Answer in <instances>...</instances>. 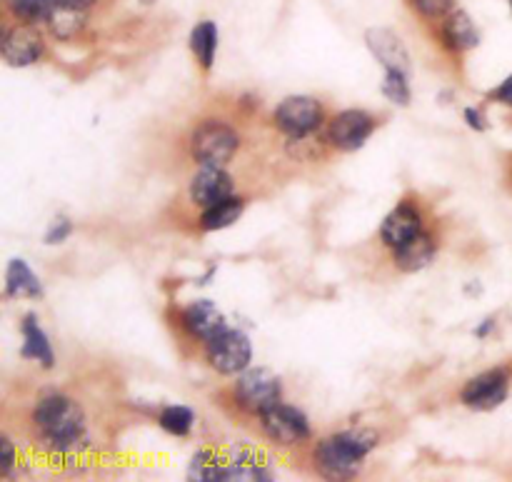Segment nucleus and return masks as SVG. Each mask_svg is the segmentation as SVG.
Wrapping results in <instances>:
<instances>
[{"label":"nucleus","instance_id":"1","mask_svg":"<svg viewBox=\"0 0 512 482\" xmlns=\"http://www.w3.org/2000/svg\"><path fill=\"white\" fill-rule=\"evenodd\" d=\"M33 423L38 428L40 438L53 450H60V453L78 448L85 438V415L80 405L68 395H45L35 405Z\"/></svg>","mask_w":512,"mask_h":482},{"label":"nucleus","instance_id":"2","mask_svg":"<svg viewBox=\"0 0 512 482\" xmlns=\"http://www.w3.org/2000/svg\"><path fill=\"white\" fill-rule=\"evenodd\" d=\"M378 445L373 430H345L320 440L315 448V468L330 480H348L358 475L360 465Z\"/></svg>","mask_w":512,"mask_h":482},{"label":"nucleus","instance_id":"3","mask_svg":"<svg viewBox=\"0 0 512 482\" xmlns=\"http://www.w3.org/2000/svg\"><path fill=\"white\" fill-rule=\"evenodd\" d=\"M238 145V133L228 123L205 120L195 128L193 138H190V153H193L198 165H218V168H223L225 163H230Z\"/></svg>","mask_w":512,"mask_h":482},{"label":"nucleus","instance_id":"4","mask_svg":"<svg viewBox=\"0 0 512 482\" xmlns=\"http://www.w3.org/2000/svg\"><path fill=\"white\" fill-rule=\"evenodd\" d=\"M283 398V383L268 368L243 370L235 383V400L243 410L253 415H265Z\"/></svg>","mask_w":512,"mask_h":482},{"label":"nucleus","instance_id":"5","mask_svg":"<svg viewBox=\"0 0 512 482\" xmlns=\"http://www.w3.org/2000/svg\"><path fill=\"white\" fill-rule=\"evenodd\" d=\"M320 123H323V108L318 100L308 98V95H290L275 108V125L293 140L313 135Z\"/></svg>","mask_w":512,"mask_h":482},{"label":"nucleus","instance_id":"6","mask_svg":"<svg viewBox=\"0 0 512 482\" xmlns=\"http://www.w3.org/2000/svg\"><path fill=\"white\" fill-rule=\"evenodd\" d=\"M208 360L218 373L240 375L243 370H248L250 360H253V345H250L248 335L228 328L208 343Z\"/></svg>","mask_w":512,"mask_h":482},{"label":"nucleus","instance_id":"7","mask_svg":"<svg viewBox=\"0 0 512 482\" xmlns=\"http://www.w3.org/2000/svg\"><path fill=\"white\" fill-rule=\"evenodd\" d=\"M508 388L510 380L505 370H488V373L475 375V378L465 385L463 393H460V400H463L468 408L488 413V410L500 408V405L505 403Z\"/></svg>","mask_w":512,"mask_h":482},{"label":"nucleus","instance_id":"8","mask_svg":"<svg viewBox=\"0 0 512 482\" xmlns=\"http://www.w3.org/2000/svg\"><path fill=\"white\" fill-rule=\"evenodd\" d=\"M3 58L13 68H25V65L38 63L43 55V35L33 23H18L13 28H5L3 33Z\"/></svg>","mask_w":512,"mask_h":482},{"label":"nucleus","instance_id":"9","mask_svg":"<svg viewBox=\"0 0 512 482\" xmlns=\"http://www.w3.org/2000/svg\"><path fill=\"white\" fill-rule=\"evenodd\" d=\"M263 418V428L270 440L280 445H298L310 438V423L305 413H300L293 405L278 403L270 408L268 413L260 415Z\"/></svg>","mask_w":512,"mask_h":482},{"label":"nucleus","instance_id":"10","mask_svg":"<svg viewBox=\"0 0 512 482\" xmlns=\"http://www.w3.org/2000/svg\"><path fill=\"white\" fill-rule=\"evenodd\" d=\"M375 130V120L370 118L365 110H343L333 118L328 128L330 143L338 150H345V153H353V150H360Z\"/></svg>","mask_w":512,"mask_h":482},{"label":"nucleus","instance_id":"11","mask_svg":"<svg viewBox=\"0 0 512 482\" xmlns=\"http://www.w3.org/2000/svg\"><path fill=\"white\" fill-rule=\"evenodd\" d=\"M365 43H368L370 53L378 58V63L385 70H395V73H410V53L405 48L403 38L390 28H370L365 33Z\"/></svg>","mask_w":512,"mask_h":482},{"label":"nucleus","instance_id":"12","mask_svg":"<svg viewBox=\"0 0 512 482\" xmlns=\"http://www.w3.org/2000/svg\"><path fill=\"white\" fill-rule=\"evenodd\" d=\"M228 195H233V178L218 165H200L193 183H190L193 203L200 205V208H210V205L220 203Z\"/></svg>","mask_w":512,"mask_h":482},{"label":"nucleus","instance_id":"13","mask_svg":"<svg viewBox=\"0 0 512 482\" xmlns=\"http://www.w3.org/2000/svg\"><path fill=\"white\" fill-rule=\"evenodd\" d=\"M183 325L193 338L205 340L210 343L213 338H218L223 330H228V323H225V315L220 313V308L210 300H195L183 315Z\"/></svg>","mask_w":512,"mask_h":482},{"label":"nucleus","instance_id":"14","mask_svg":"<svg viewBox=\"0 0 512 482\" xmlns=\"http://www.w3.org/2000/svg\"><path fill=\"white\" fill-rule=\"evenodd\" d=\"M418 233H423V218L408 203H400L393 213H388V218L383 220V228H380V238L393 250L413 240Z\"/></svg>","mask_w":512,"mask_h":482},{"label":"nucleus","instance_id":"15","mask_svg":"<svg viewBox=\"0 0 512 482\" xmlns=\"http://www.w3.org/2000/svg\"><path fill=\"white\" fill-rule=\"evenodd\" d=\"M443 43L455 53H465L480 45V30L470 13L455 8L443 18Z\"/></svg>","mask_w":512,"mask_h":482},{"label":"nucleus","instance_id":"16","mask_svg":"<svg viewBox=\"0 0 512 482\" xmlns=\"http://www.w3.org/2000/svg\"><path fill=\"white\" fill-rule=\"evenodd\" d=\"M20 330H23V348H20V355L28 360H35V363H40L43 368H53V345H50L45 330L40 328L38 318H35V315H25Z\"/></svg>","mask_w":512,"mask_h":482},{"label":"nucleus","instance_id":"17","mask_svg":"<svg viewBox=\"0 0 512 482\" xmlns=\"http://www.w3.org/2000/svg\"><path fill=\"white\" fill-rule=\"evenodd\" d=\"M435 258V243L430 240V235L418 233L413 240H408L405 245L395 248V265H398L403 273H418V270L428 268Z\"/></svg>","mask_w":512,"mask_h":482},{"label":"nucleus","instance_id":"18","mask_svg":"<svg viewBox=\"0 0 512 482\" xmlns=\"http://www.w3.org/2000/svg\"><path fill=\"white\" fill-rule=\"evenodd\" d=\"M5 295L8 298H40L43 295V285H40L38 275L30 270L25 260L13 258L8 263V273H5Z\"/></svg>","mask_w":512,"mask_h":482},{"label":"nucleus","instance_id":"19","mask_svg":"<svg viewBox=\"0 0 512 482\" xmlns=\"http://www.w3.org/2000/svg\"><path fill=\"white\" fill-rule=\"evenodd\" d=\"M218 40V25L213 20H200L193 28V33H190V48H193V55L203 68H213L215 53H218Z\"/></svg>","mask_w":512,"mask_h":482},{"label":"nucleus","instance_id":"20","mask_svg":"<svg viewBox=\"0 0 512 482\" xmlns=\"http://www.w3.org/2000/svg\"><path fill=\"white\" fill-rule=\"evenodd\" d=\"M243 210H245L243 198H233V195H228V198H223L220 203L205 208L203 218H200V225H203L205 230L230 228V225L243 215Z\"/></svg>","mask_w":512,"mask_h":482},{"label":"nucleus","instance_id":"21","mask_svg":"<svg viewBox=\"0 0 512 482\" xmlns=\"http://www.w3.org/2000/svg\"><path fill=\"white\" fill-rule=\"evenodd\" d=\"M8 8L20 23H48L58 10V0H8Z\"/></svg>","mask_w":512,"mask_h":482},{"label":"nucleus","instance_id":"22","mask_svg":"<svg viewBox=\"0 0 512 482\" xmlns=\"http://www.w3.org/2000/svg\"><path fill=\"white\" fill-rule=\"evenodd\" d=\"M193 425L195 413L190 408H185V405H170V408H165L163 413H160V428H163L165 433L175 435V438L190 435Z\"/></svg>","mask_w":512,"mask_h":482},{"label":"nucleus","instance_id":"23","mask_svg":"<svg viewBox=\"0 0 512 482\" xmlns=\"http://www.w3.org/2000/svg\"><path fill=\"white\" fill-rule=\"evenodd\" d=\"M225 473H228V463H220L218 455L210 453V450L198 453L190 463V478L193 480H225Z\"/></svg>","mask_w":512,"mask_h":482},{"label":"nucleus","instance_id":"24","mask_svg":"<svg viewBox=\"0 0 512 482\" xmlns=\"http://www.w3.org/2000/svg\"><path fill=\"white\" fill-rule=\"evenodd\" d=\"M383 95L390 100V103H395V105H410L408 73H395V70H385Z\"/></svg>","mask_w":512,"mask_h":482},{"label":"nucleus","instance_id":"25","mask_svg":"<svg viewBox=\"0 0 512 482\" xmlns=\"http://www.w3.org/2000/svg\"><path fill=\"white\" fill-rule=\"evenodd\" d=\"M410 3H413V8L418 10L420 15H425V18L443 20L445 15L453 13L458 0H410Z\"/></svg>","mask_w":512,"mask_h":482},{"label":"nucleus","instance_id":"26","mask_svg":"<svg viewBox=\"0 0 512 482\" xmlns=\"http://www.w3.org/2000/svg\"><path fill=\"white\" fill-rule=\"evenodd\" d=\"M70 233H73V225H70V220L58 218L53 225H50L48 233H45V243L58 245V243H63V240H68Z\"/></svg>","mask_w":512,"mask_h":482},{"label":"nucleus","instance_id":"27","mask_svg":"<svg viewBox=\"0 0 512 482\" xmlns=\"http://www.w3.org/2000/svg\"><path fill=\"white\" fill-rule=\"evenodd\" d=\"M15 463V450L10 438H0V475H8Z\"/></svg>","mask_w":512,"mask_h":482},{"label":"nucleus","instance_id":"28","mask_svg":"<svg viewBox=\"0 0 512 482\" xmlns=\"http://www.w3.org/2000/svg\"><path fill=\"white\" fill-rule=\"evenodd\" d=\"M465 120H468V125L473 130H485L488 128V123H485L483 113H478L475 108H465Z\"/></svg>","mask_w":512,"mask_h":482},{"label":"nucleus","instance_id":"29","mask_svg":"<svg viewBox=\"0 0 512 482\" xmlns=\"http://www.w3.org/2000/svg\"><path fill=\"white\" fill-rule=\"evenodd\" d=\"M495 98L500 100V103L505 105H512V75L503 80V85H500L498 90H495Z\"/></svg>","mask_w":512,"mask_h":482},{"label":"nucleus","instance_id":"30","mask_svg":"<svg viewBox=\"0 0 512 482\" xmlns=\"http://www.w3.org/2000/svg\"><path fill=\"white\" fill-rule=\"evenodd\" d=\"M95 3H98V0H58L60 8L80 10V13H85V10H88V8H93Z\"/></svg>","mask_w":512,"mask_h":482},{"label":"nucleus","instance_id":"31","mask_svg":"<svg viewBox=\"0 0 512 482\" xmlns=\"http://www.w3.org/2000/svg\"><path fill=\"white\" fill-rule=\"evenodd\" d=\"M140 3H145V5H153L155 0H140Z\"/></svg>","mask_w":512,"mask_h":482},{"label":"nucleus","instance_id":"32","mask_svg":"<svg viewBox=\"0 0 512 482\" xmlns=\"http://www.w3.org/2000/svg\"><path fill=\"white\" fill-rule=\"evenodd\" d=\"M510 10H512V0H510Z\"/></svg>","mask_w":512,"mask_h":482}]
</instances>
